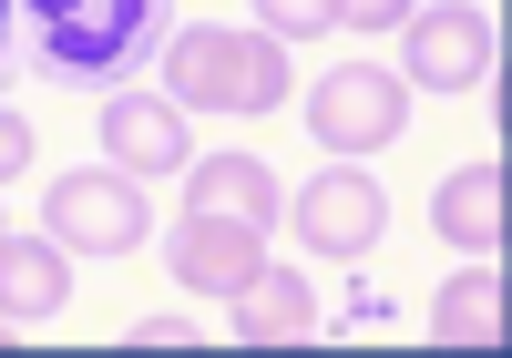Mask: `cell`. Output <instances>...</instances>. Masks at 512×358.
Returning a JSON list of instances; mask_svg holds the SVG:
<instances>
[{
  "instance_id": "obj_11",
  "label": "cell",
  "mask_w": 512,
  "mask_h": 358,
  "mask_svg": "<svg viewBox=\"0 0 512 358\" xmlns=\"http://www.w3.org/2000/svg\"><path fill=\"white\" fill-rule=\"evenodd\" d=\"M62 297H72V246L62 236H0V318L41 328V318H62Z\"/></svg>"
},
{
  "instance_id": "obj_2",
  "label": "cell",
  "mask_w": 512,
  "mask_h": 358,
  "mask_svg": "<svg viewBox=\"0 0 512 358\" xmlns=\"http://www.w3.org/2000/svg\"><path fill=\"white\" fill-rule=\"evenodd\" d=\"M287 41L277 31H175L164 41V103L185 113H277L287 103Z\"/></svg>"
},
{
  "instance_id": "obj_8",
  "label": "cell",
  "mask_w": 512,
  "mask_h": 358,
  "mask_svg": "<svg viewBox=\"0 0 512 358\" xmlns=\"http://www.w3.org/2000/svg\"><path fill=\"white\" fill-rule=\"evenodd\" d=\"M103 154H113L123 174H175V164H195L185 103H164V93H113V103H103Z\"/></svg>"
},
{
  "instance_id": "obj_13",
  "label": "cell",
  "mask_w": 512,
  "mask_h": 358,
  "mask_svg": "<svg viewBox=\"0 0 512 358\" xmlns=\"http://www.w3.org/2000/svg\"><path fill=\"white\" fill-rule=\"evenodd\" d=\"M502 328H512V297H502V256L461 266V277L431 297V338H451V348H502Z\"/></svg>"
},
{
  "instance_id": "obj_16",
  "label": "cell",
  "mask_w": 512,
  "mask_h": 358,
  "mask_svg": "<svg viewBox=\"0 0 512 358\" xmlns=\"http://www.w3.org/2000/svg\"><path fill=\"white\" fill-rule=\"evenodd\" d=\"M123 338H134V348H195L205 328H185V318H144V328H123Z\"/></svg>"
},
{
  "instance_id": "obj_10",
  "label": "cell",
  "mask_w": 512,
  "mask_h": 358,
  "mask_svg": "<svg viewBox=\"0 0 512 358\" xmlns=\"http://www.w3.org/2000/svg\"><path fill=\"white\" fill-rule=\"evenodd\" d=\"M226 307H236V328H226L236 348H297V338H318V297H308L297 266H256Z\"/></svg>"
},
{
  "instance_id": "obj_18",
  "label": "cell",
  "mask_w": 512,
  "mask_h": 358,
  "mask_svg": "<svg viewBox=\"0 0 512 358\" xmlns=\"http://www.w3.org/2000/svg\"><path fill=\"white\" fill-rule=\"evenodd\" d=\"M0 41H11V0H0Z\"/></svg>"
},
{
  "instance_id": "obj_3",
  "label": "cell",
  "mask_w": 512,
  "mask_h": 358,
  "mask_svg": "<svg viewBox=\"0 0 512 358\" xmlns=\"http://www.w3.org/2000/svg\"><path fill=\"white\" fill-rule=\"evenodd\" d=\"M400 123H410V82L379 72V62H338L328 82H308V133H318V154H338V164L379 154Z\"/></svg>"
},
{
  "instance_id": "obj_6",
  "label": "cell",
  "mask_w": 512,
  "mask_h": 358,
  "mask_svg": "<svg viewBox=\"0 0 512 358\" xmlns=\"http://www.w3.org/2000/svg\"><path fill=\"white\" fill-rule=\"evenodd\" d=\"M287 226H297V246H318V256H369L379 226H390V195H379L359 164H328L318 185L287 205Z\"/></svg>"
},
{
  "instance_id": "obj_20",
  "label": "cell",
  "mask_w": 512,
  "mask_h": 358,
  "mask_svg": "<svg viewBox=\"0 0 512 358\" xmlns=\"http://www.w3.org/2000/svg\"><path fill=\"white\" fill-rule=\"evenodd\" d=\"M0 236H11V226H0Z\"/></svg>"
},
{
  "instance_id": "obj_4",
  "label": "cell",
  "mask_w": 512,
  "mask_h": 358,
  "mask_svg": "<svg viewBox=\"0 0 512 358\" xmlns=\"http://www.w3.org/2000/svg\"><path fill=\"white\" fill-rule=\"evenodd\" d=\"M41 236H62V246H82V256H134V246L154 236L144 174H123V164H103V174H62V185L41 195Z\"/></svg>"
},
{
  "instance_id": "obj_14",
  "label": "cell",
  "mask_w": 512,
  "mask_h": 358,
  "mask_svg": "<svg viewBox=\"0 0 512 358\" xmlns=\"http://www.w3.org/2000/svg\"><path fill=\"white\" fill-rule=\"evenodd\" d=\"M338 21V0H256V31H277V41H308Z\"/></svg>"
},
{
  "instance_id": "obj_12",
  "label": "cell",
  "mask_w": 512,
  "mask_h": 358,
  "mask_svg": "<svg viewBox=\"0 0 512 358\" xmlns=\"http://www.w3.org/2000/svg\"><path fill=\"white\" fill-rule=\"evenodd\" d=\"M431 226H441L451 246H472V256H502V236H512V195H502V164H461L451 185L431 195Z\"/></svg>"
},
{
  "instance_id": "obj_5",
  "label": "cell",
  "mask_w": 512,
  "mask_h": 358,
  "mask_svg": "<svg viewBox=\"0 0 512 358\" xmlns=\"http://www.w3.org/2000/svg\"><path fill=\"white\" fill-rule=\"evenodd\" d=\"M400 41H410V72L400 82H431V93H472V82H492V21L472 11V0H431V11H410Z\"/></svg>"
},
{
  "instance_id": "obj_15",
  "label": "cell",
  "mask_w": 512,
  "mask_h": 358,
  "mask_svg": "<svg viewBox=\"0 0 512 358\" xmlns=\"http://www.w3.org/2000/svg\"><path fill=\"white\" fill-rule=\"evenodd\" d=\"M338 21H349V31H400L410 0H338Z\"/></svg>"
},
{
  "instance_id": "obj_17",
  "label": "cell",
  "mask_w": 512,
  "mask_h": 358,
  "mask_svg": "<svg viewBox=\"0 0 512 358\" xmlns=\"http://www.w3.org/2000/svg\"><path fill=\"white\" fill-rule=\"evenodd\" d=\"M21 164H31V123H21V113H0V185H11Z\"/></svg>"
},
{
  "instance_id": "obj_9",
  "label": "cell",
  "mask_w": 512,
  "mask_h": 358,
  "mask_svg": "<svg viewBox=\"0 0 512 358\" xmlns=\"http://www.w3.org/2000/svg\"><path fill=\"white\" fill-rule=\"evenodd\" d=\"M185 215H226V226H277L287 195L256 154H195L185 164Z\"/></svg>"
},
{
  "instance_id": "obj_1",
  "label": "cell",
  "mask_w": 512,
  "mask_h": 358,
  "mask_svg": "<svg viewBox=\"0 0 512 358\" xmlns=\"http://www.w3.org/2000/svg\"><path fill=\"white\" fill-rule=\"evenodd\" d=\"M41 72L62 82H123L164 52V0H11Z\"/></svg>"
},
{
  "instance_id": "obj_19",
  "label": "cell",
  "mask_w": 512,
  "mask_h": 358,
  "mask_svg": "<svg viewBox=\"0 0 512 358\" xmlns=\"http://www.w3.org/2000/svg\"><path fill=\"white\" fill-rule=\"evenodd\" d=\"M11 338H21V328H11V318H0V348H11Z\"/></svg>"
},
{
  "instance_id": "obj_7",
  "label": "cell",
  "mask_w": 512,
  "mask_h": 358,
  "mask_svg": "<svg viewBox=\"0 0 512 358\" xmlns=\"http://www.w3.org/2000/svg\"><path fill=\"white\" fill-rule=\"evenodd\" d=\"M164 266H175V287L195 297H236L256 266H267V226H226V215H185L175 236H164Z\"/></svg>"
}]
</instances>
